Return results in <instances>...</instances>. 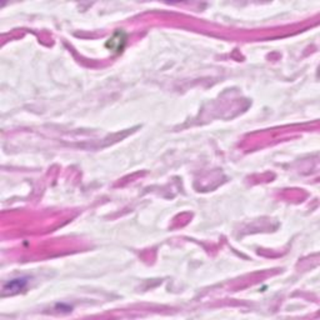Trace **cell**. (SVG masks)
Returning a JSON list of instances; mask_svg holds the SVG:
<instances>
[{
    "label": "cell",
    "instance_id": "2",
    "mask_svg": "<svg viewBox=\"0 0 320 320\" xmlns=\"http://www.w3.org/2000/svg\"><path fill=\"white\" fill-rule=\"evenodd\" d=\"M26 283H28V280L24 278L13 279L4 285L3 293L4 294H17L26 287Z\"/></svg>",
    "mask_w": 320,
    "mask_h": 320
},
{
    "label": "cell",
    "instance_id": "1",
    "mask_svg": "<svg viewBox=\"0 0 320 320\" xmlns=\"http://www.w3.org/2000/svg\"><path fill=\"white\" fill-rule=\"evenodd\" d=\"M125 43H127V35H125L123 31H116L107 42V48L109 49V50L114 51V53L119 54L123 51L124 46H125Z\"/></svg>",
    "mask_w": 320,
    "mask_h": 320
}]
</instances>
